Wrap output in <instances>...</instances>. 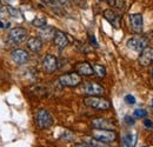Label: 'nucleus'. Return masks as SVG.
Listing matches in <instances>:
<instances>
[{
  "instance_id": "6",
  "label": "nucleus",
  "mask_w": 153,
  "mask_h": 147,
  "mask_svg": "<svg viewBox=\"0 0 153 147\" xmlns=\"http://www.w3.org/2000/svg\"><path fill=\"white\" fill-rule=\"evenodd\" d=\"M26 38H27V31L24 27H14L8 33V40L13 45H18V44L24 42L26 40Z\"/></svg>"
},
{
  "instance_id": "18",
  "label": "nucleus",
  "mask_w": 153,
  "mask_h": 147,
  "mask_svg": "<svg viewBox=\"0 0 153 147\" xmlns=\"http://www.w3.org/2000/svg\"><path fill=\"white\" fill-rule=\"evenodd\" d=\"M54 33H56V30L53 27H51V26H47V25L45 27L40 28V32H39L41 39H44V40H51V39H53Z\"/></svg>"
},
{
  "instance_id": "33",
  "label": "nucleus",
  "mask_w": 153,
  "mask_h": 147,
  "mask_svg": "<svg viewBox=\"0 0 153 147\" xmlns=\"http://www.w3.org/2000/svg\"><path fill=\"white\" fill-rule=\"evenodd\" d=\"M58 2H59V4H62V5H64V4H67V2H68V0H57Z\"/></svg>"
},
{
  "instance_id": "10",
  "label": "nucleus",
  "mask_w": 153,
  "mask_h": 147,
  "mask_svg": "<svg viewBox=\"0 0 153 147\" xmlns=\"http://www.w3.org/2000/svg\"><path fill=\"white\" fill-rule=\"evenodd\" d=\"M138 62L141 65V66H144V67H146V66H150L151 64L153 62V48L152 47H146V48H144L141 52H140V54L138 56Z\"/></svg>"
},
{
  "instance_id": "29",
  "label": "nucleus",
  "mask_w": 153,
  "mask_h": 147,
  "mask_svg": "<svg viewBox=\"0 0 153 147\" xmlns=\"http://www.w3.org/2000/svg\"><path fill=\"white\" fill-rule=\"evenodd\" d=\"M10 22H2L1 20H0V28H8L10 27Z\"/></svg>"
},
{
  "instance_id": "11",
  "label": "nucleus",
  "mask_w": 153,
  "mask_h": 147,
  "mask_svg": "<svg viewBox=\"0 0 153 147\" xmlns=\"http://www.w3.org/2000/svg\"><path fill=\"white\" fill-rule=\"evenodd\" d=\"M91 125L96 129H108V131H113L115 128V124L110 120V119H105V118H97L93 119Z\"/></svg>"
},
{
  "instance_id": "8",
  "label": "nucleus",
  "mask_w": 153,
  "mask_h": 147,
  "mask_svg": "<svg viewBox=\"0 0 153 147\" xmlns=\"http://www.w3.org/2000/svg\"><path fill=\"white\" fill-rule=\"evenodd\" d=\"M42 68L46 73L51 74L58 68V59L53 54H46L42 59Z\"/></svg>"
},
{
  "instance_id": "21",
  "label": "nucleus",
  "mask_w": 153,
  "mask_h": 147,
  "mask_svg": "<svg viewBox=\"0 0 153 147\" xmlns=\"http://www.w3.org/2000/svg\"><path fill=\"white\" fill-rule=\"evenodd\" d=\"M32 25L38 27V28H42V27H45L47 25V20L45 18H42V17H37V18H34L32 20Z\"/></svg>"
},
{
  "instance_id": "20",
  "label": "nucleus",
  "mask_w": 153,
  "mask_h": 147,
  "mask_svg": "<svg viewBox=\"0 0 153 147\" xmlns=\"http://www.w3.org/2000/svg\"><path fill=\"white\" fill-rule=\"evenodd\" d=\"M85 143L90 147H111V146H108V144L98 141V140L93 139V138H85Z\"/></svg>"
},
{
  "instance_id": "12",
  "label": "nucleus",
  "mask_w": 153,
  "mask_h": 147,
  "mask_svg": "<svg viewBox=\"0 0 153 147\" xmlns=\"http://www.w3.org/2000/svg\"><path fill=\"white\" fill-rule=\"evenodd\" d=\"M53 42H54V45H56L58 50H64V48L67 47L70 40L62 31H57L56 30V33H54V37H53Z\"/></svg>"
},
{
  "instance_id": "27",
  "label": "nucleus",
  "mask_w": 153,
  "mask_h": 147,
  "mask_svg": "<svg viewBox=\"0 0 153 147\" xmlns=\"http://www.w3.org/2000/svg\"><path fill=\"white\" fill-rule=\"evenodd\" d=\"M88 39H90V41H91L92 46H94V47H99V44H98L96 37H94L93 34H90V36H88Z\"/></svg>"
},
{
  "instance_id": "31",
  "label": "nucleus",
  "mask_w": 153,
  "mask_h": 147,
  "mask_svg": "<svg viewBox=\"0 0 153 147\" xmlns=\"http://www.w3.org/2000/svg\"><path fill=\"white\" fill-rule=\"evenodd\" d=\"M2 16H4V7H2V4L0 1V19L2 18Z\"/></svg>"
},
{
  "instance_id": "16",
  "label": "nucleus",
  "mask_w": 153,
  "mask_h": 147,
  "mask_svg": "<svg viewBox=\"0 0 153 147\" xmlns=\"http://www.w3.org/2000/svg\"><path fill=\"white\" fill-rule=\"evenodd\" d=\"M27 47L32 51V52H39L42 47V40L40 38L32 37L27 40Z\"/></svg>"
},
{
  "instance_id": "2",
  "label": "nucleus",
  "mask_w": 153,
  "mask_h": 147,
  "mask_svg": "<svg viewBox=\"0 0 153 147\" xmlns=\"http://www.w3.org/2000/svg\"><path fill=\"white\" fill-rule=\"evenodd\" d=\"M36 122L40 129H47L53 125V117L47 110H39L36 115Z\"/></svg>"
},
{
  "instance_id": "4",
  "label": "nucleus",
  "mask_w": 153,
  "mask_h": 147,
  "mask_svg": "<svg viewBox=\"0 0 153 147\" xmlns=\"http://www.w3.org/2000/svg\"><path fill=\"white\" fill-rule=\"evenodd\" d=\"M59 82L65 87H76L81 84V76L78 73H66L59 76Z\"/></svg>"
},
{
  "instance_id": "35",
  "label": "nucleus",
  "mask_w": 153,
  "mask_h": 147,
  "mask_svg": "<svg viewBox=\"0 0 153 147\" xmlns=\"http://www.w3.org/2000/svg\"><path fill=\"white\" fill-rule=\"evenodd\" d=\"M151 106L153 107V99H152V102H151Z\"/></svg>"
},
{
  "instance_id": "7",
  "label": "nucleus",
  "mask_w": 153,
  "mask_h": 147,
  "mask_svg": "<svg viewBox=\"0 0 153 147\" xmlns=\"http://www.w3.org/2000/svg\"><path fill=\"white\" fill-rule=\"evenodd\" d=\"M104 92H105V88L97 82H87L81 88V93L88 97H100L104 94Z\"/></svg>"
},
{
  "instance_id": "13",
  "label": "nucleus",
  "mask_w": 153,
  "mask_h": 147,
  "mask_svg": "<svg viewBox=\"0 0 153 147\" xmlns=\"http://www.w3.org/2000/svg\"><path fill=\"white\" fill-rule=\"evenodd\" d=\"M104 18L106 19L114 28H119V27H120L121 17H120V14H118L113 10H111V8L105 10V11H104Z\"/></svg>"
},
{
  "instance_id": "28",
  "label": "nucleus",
  "mask_w": 153,
  "mask_h": 147,
  "mask_svg": "<svg viewBox=\"0 0 153 147\" xmlns=\"http://www.w3.org/2000/svg\"><path fill=\"white\" fill-rule=\"evenodd\" d=\"M125 121H126V124H128V125H134L133 118L130 117V115H126V117H125Z\"/></svg>"
},
{
  "instance_id": "34",
  "label": "nucleus",
  "mask_w": 153,
  "mask_h": 147,
  "mask_svg": "<svg viewBox=\"0 0 153 147\" xmlns=\"http://www.w3.org/2000/svg\"><path fill=\"white\" fill-rule=\"evenodd\" d=\"M107 1H108V4H110V5H112V6L114 5V2H115V0H107Z\"/></svg>"
},
{
  "instance_id": "14",
  "label": "nucleus",
  "mask_w": 153,
  "mask_h": 147,
  "mask_svg": "<svg viewBox=\"0 0 153 147\" xmlns=\"http://www.w3.org/2000/svg\"><path fill=\"white\" fill-rule=\"evenodd\" d=\"M11 56H12V60H13L14 62H17L18 65H24V64H26V62L30 60V54L27 53V51L21 50V48L14 50V51L12 52Z\"/></svg>"
},
{
  "instance_id": "24",
  "label": "nucleus",
  "mask_w": 153,
  "mask_h": 147,
  "mask_svg": "<svg viewBox=\"0 0 153 147\" xmlns=\"http://www.w3.org/2000/svg\"><path fill=\"white\" fill-rule=\"evenodd\" d=\"M125 101H126V104H128V105H134V104L137 102L135 98H134L132 94H127V95L125 97Z\"/></svg>"
},
{
  "instance_id": "22",
  "label": "nucleus",
  "mask_w": 153,
  "mask_h": 147,
  "mask_svg": "<svg viewBox=\"0 0 153 147\" xmlns=\"http://www.w3.org/2000/svg\"><path fill=\"white\" fill-rule=\"evenodd\" d=\"M147 115V111H145L144 108H137L133 112V118L135 119H143V118H146Z\"/></svg>"
},
{
  "instance_id": "25",
  "label": "nucleus",
  "mask_w": 153,
  "mask_h": 147,
  "mask_svg": "<svg viewBox=\"0 0 153 147\" xmlns=\"http://www.w3.org/2000/svg\"><path fill=\"white\" fill-rule=\"evenodd\" d=\"M118 10H120V11H124L125 10V1L124 0H115L114 5Z\"/></svg>"
},
{
  "instance_id": "32",
  "label": "nucleus",
  "mask_w": 153,
  "mask_h": 147,
  "mask_svg": "<svg viewBox=\"0 0 153 147\" xmlns=\"http://www.w3.org/2000/svg\"><path fill=\"white\" fill-rule=\"evenodd\" d=\"M76 147H90L86 143H81V144H76Z\"/></svg>"
},
{
  "instance_id": "19",
  "label": "nucleus",
  "mask_w": 153,
  "mask_h": 147,
  "mask_svg": "<svg viewBox=\"0 0 153 147\" xmlns=\"http://www.w3.org/2000/svg\"><path fill=\"white\" fill-rule=\"evenodd\" d=\"M92 68H93V72H94V74L98 78H105L106 76V68H105V66L99 65V64H94L92 66Z\"/></svg>"
},
{
  "instance_id": "9",
  "label": "nucleus",
  "mask_w": 153,
  "mask_h": 147,
  "mask_svg": "<svg viewBox=\"0 0 153 147\" xmlns=\"http://www.w3.org/2000/svg\"><path fill=\"white\" fill-rule=\"evenodd\" d=\"M130 25L134 33L141 34L144 30V18L140 13H133L130 16Z\"/></svg>"
},
{
  "instance_id": "1",
  "label": "nucleus",
  "mask_w": 153,
  "mask_h": 147,
  "mask_svg": "<svg viewBox=\"0 0 153 147\" xmlns=\"http://www.w3.org/2000/svg\"><path fill=\"white\" fill-rule=\"evenodd\" d=\"M84 104L88 107H92V108L99 111H107L111 107L110 101L104 98H100V97H86L84 99Z\"/></svg>"
},
{
  "instance_id": "17",
  "label": "nucleus",
  "mask_w": 153,
  "mask_h": 147,
  "mask_svg": "<svg viewBox=\"0 0 153 147\" xmlns=\"http://www.w3.org/2000/svg\"><path fill=\"white\" fill-rule=\"evenodd\" d=\"M137 135L134 133H127L121 139V147H135Z\"/></svg>"
},
{
  "instance_id": "15",
  "label": "nucleus",
  "mask_w": 153,
  "mask_h": 147,
  "mask_svg": "<svg viewBox=\"0 0 153 147\" xmlns=\"http://www.w3.org/2000/svg\"><path fill=\"white\" fill-rule=\"evenodd\" d=\"M76 73L79 74L80 76L81 75H85V76H90V75H93V68H92V65L88 64V62H79L76 66Z\"/></svg>"
},
{
  "instance_id": "30",
  "label": "nucleus",
  "mask_w": 153,
  "mask_h": 147,
  "mask_svg": "<svg viewBox=\"0 0 153 147\" xmlns=\"http://www.w3.org/2000/svg\"><path fill=\"white\" fill-rule=\"evenodd\" d=\"M40 1H42L44 4H47V5H56V0H40Z\"/></svg>"
},
{
  "instance_id": "23",
  "label": "nucleus",
  "mask_w": 153,
  "mask_h": 147,
  "mask_svg": "<svg viewBox=\"0 0 153 147\" xmlns=\"http://www.w3.org/2000/svg\"><path fill=\"white\" fill-rule=\"evenodd\" d=\"M7 7V11H8V13L13 17V18H20L21 17V13H20V11L18 8H16V7H12V6H6Z\"/></svg>"
},
{
  "instance_id": "36",
  "label": "nucleus",
  "mask_w": 153,
  "mask_h": 147,
  "mask_svg": "<svg viewBox=\"0 0 153 147\" xmlns=\"http://www.w3.org/2000/svg\"><path fill=\"white\" fill-rule=\"evenodd\" d=\"M152 78H153V71H152Z\"/></svg>"
},
{
  "instance_id": "26",
  "label": "nucleus",
  "mask_w": 153,
  "mask_h": 147,
  "mask_svg": "<svg viewBox=\"0 0 153 147\" xmlns=\"http://www.w3.org/2000/svg\"><path fill=\"white\" fill-rule=\"evenodd\" d=\"M144 126L147 129H153V121L149 118H145L144 120Z\"/></svg>"
},
{
  "instance_id": "3",
  "label": "nucleus",
  "mask_w": 153,
  "mask_h": 147,
  "mask_svg": "<svg viewBox=\"0 0 153 147\" xmlns=\"http://www.w3.org/2000/svg\"><path fill=\"white\" fill-rule=\"evenodd\" d=\"M91 134H92L93 139L101 141V143H105V144L113 143L117 139V133L114 131H108V129H93Z\"/></svg>"
},
{
  "instance_id": "5",
  "label": "nucleus",
  "mask_w": 153,
  "mask_h": 147,
  "mask_svg": "<svg viewBox=\"0 0 153 147\" xmlns=\"http://www.w3.org/2000/svg\"><path fill=\"white\" fill-rule=\"evenodd\" d=\"M147 44H149L147 38L143 37V36H135V37L130 38L126 42L127 47L135 52H141L144 48L147 47Z\"/></svg>"
}]
</instances>
